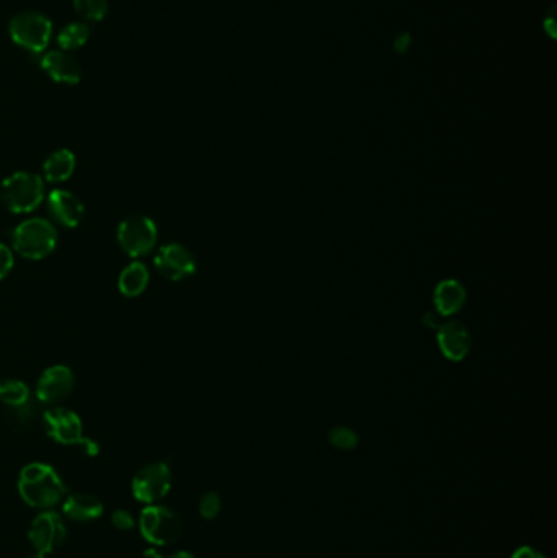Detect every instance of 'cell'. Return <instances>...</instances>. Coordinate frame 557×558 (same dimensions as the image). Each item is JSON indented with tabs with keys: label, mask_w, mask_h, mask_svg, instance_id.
Returning <instances> with one entry per match:
<instances>
[{
	"label": "cell",
	"mask_w": 557,
	"mask_h": 558,
	"mask_svg": "<svg viewBox=\"0 0 557 558\" xmlns=\"http://www.w3.org/2000/svg\"><path fill=\"white\" fill-rule=\"evenodd\" d=\"M221 496L216 492H208L199 500V514L205 520H215L221 512Z\"/></svg>",
	"instance_id": "603a6c76"
},
{
	"label": "cell",
	"mask_w": 557,
	"mask_h": 558,
	"mask_svg": "<svg viewBox=\"0 0 557 558\" xmlns=\"http://www.w3.org/2000/svg\"><path fill=\"white\" fill-rule=\"evenodd\" d=\"M79 446L86 451L87 456H97L98 451H100V449H98V444H97L95 441H92V439H89V437H84V441H82Z\"/></svg>",
	"instance_id": "4316f807"
},
{
	"label": "cell",
	"mask_w": 557,
	"mask_h": 558,
	"mask_svg": "<svg viewBox=\"0 0 557 558\" xmlns=\"http://www.w3.org/2000/svg\"><path fill=\"white\" fill-rule=\"evenodd\" d=\"M466 298H468L466 288L458 279H444L435 288V309L438 316H454L463 309Z\"/></svg>",
	"instance_id": "5bb4252c"
},
{
	"label": "cell",
	"mask_w": 557,
	"mask_h": 558,
	"mask_svg": "<svg viewBox=\"0 0 557 558\" xmlns=\"http://www.w3.org/2000/svg\"><path fill=\"white\" fill-rule=\"evenodd\" d=\"M46 557V554H43V552H39V550H35L31 555H29L27 558H45Z\"/></svg>",
	"instance_id": "f1b7e54d"
},
{
	"label": "cell",
	"mask_w": 557,
	"mask_h": 558,
	"mask_svg": "<svg viewBox=\"0 0 557 558\" xmlns=\"http://www.w3.org/2000/svg\"><path fill=\"white\" fill-rule=\"evenodd\" d=\"M12 243L21 257L30 260H41L56 249V229L46 219L33 217L15 227L12 233Z\"/></svg>",
	"instance_id": "7a4b0ae2"
},
{
	"label": "cell",
	"mask_w": 557,
	"mask_h": 558,
	"mask_svg": "<svg viewBox=\"0 0 557 558\" xmlns=\"http://www.w3.org/2000/svg\"><path fill=\"white\" fill-rule=\"evenodd\" d=\"M157 242V227L149 217L128 216L118 225V243L130 257L148 255Z\"/></svg>",
	"instance_id": "8992f818"
},
{
	"label": "cell",
	"mask_w": 557,
	"mask_h": 558,
	"mask_svg": "<svg viewBox=\"0 0 557 558\" xmlns=\"http://www.w3.org/2000/svg\"><path fill=\"white\" fill-rule=\"evenodd\" d=\"M53 33L51 21L38 12H21L10 21V37L19 46L31 53L46 49Z\"/></svg>",
	"instance_id": "5b68a950"
},
{
	"label": "cell",
	"mask_w": 557,
	"mask_h": 558,
	"mask_svg": "<svg viewBox=\"0 0 557 558\" xmlns=\"http://www.w3.org/2000/svg\"><path fill=\"white\" fill-rule=\"evenodd\" d=\"M172 485L171 465L167 462H154L142 467L132 478V494L141 503L159 502L169 494Z\"/></svg>",
	"instance_id": "52a82bcc"
},
{
	"label": "cell",
	"mask_w": 557,
	"mask_h": 558,
	"mask_svg": "<svg viewBox=\"0 0 557 558\" xmlns=\"http://www.w3.org/2000/svg\"><path fill=\"white\" fill-rule=\"evenodd\" d=\"M329 441L333 447L341 449V451H351L359 446V435L351 428L347 427H339V428L332 429L329 433Z\"/></svg>",
	"instance_id": "7402d4cb"
},
{
	"label": "cell",
	"mask_w": 557,
	"mask_h": 558,
	"mask_svg": "<svg viewBox=\"0 0 557 558\" xmlns=\"http://www.w3.org/2000/svg\"><path fill=\"white\" fill-rule=\"evenodd\" d=\"M154 265L162 276L171 281H181L191 276L197 270L193 253L180 243H167L157 251Z\"/></svg>",
	"instance_id": "ba28073f"
},
{
	"label": "cell",
	"mask_w": 557,
	"mask_h": 558,
	"mask_svg": "<svg viewBox=\"0 0 557 558\" xmlns=\"http://www.w3.org/2000/svg\"><path fill=\"white\" fill-rule=\"evenodd\" d=\"M74 389V374L66 366H51L41 374L37 385V397L39 402L53 405L64 401Z\"/></svg>",
	"instance_id": "8fae6325"
},
{
	"label": "cell",
	"mask_w": 557,
	"mask_h": 558,
	"mask_svg": "<svg viewBox=\"0 0 557 558\" xmlns=\"http://www.w3.org/2000/svg\"><path fill=\"white\" fill-rule=\"evenodd\" d=\"M139 528L142 537L148 542L154 545H169L181 536L183 521L179 512L151 504L142 510Z\"/></svg>",
	"instance_id": "277c9868"
},
{
	"label": "cell",
	"mask_w": 557,
	"mask_h": 558,
	"mask_svg": "<svg viewBox=\"0 0 557 558\" xmlns=\"http://www.w3.org/2000/svg\"><path fill=\"white\" fill-rule=\"evenodd\" d=\"M49 213L64 227H76L82 221L84 205L74 193L66 190H55L47 196Z\"/></svg>",
	"instance_id": "4fadbf2b"
},
{
	"label": "cell",
	"mask_w": 557,
	"mask_h": 558,
	"mask_svg": "<svg viewBox=\"0 0 557 558\" xmlns=\"http://www.w3.org/2000/svg\"><path fill=\"white\" fill-rule=\"evenodd\" d=\"M74 7L84 19L98 21L108 13V0H74Z\"/></svg>",
	"instance_id": "44dd1931"
},
{
	"label": "cell",
	"mask_w": 557,
	"mask_h": 558,
	"mask_svg": "<svg viewBox=\"0 0 557 558\" xmlns=\"http://www.w3.org/2000/svg\"><path fill=\"white\" fill-rule=\"evenodd\" d=\"M13 268V253L5 243H0V279L5 278Z\"/></svg>",
	"instance_id": "d4e9b609"
},
{
	"label": "cell",
	"mask_w": 557,
	"mask_h": 558,
	"mask_svg": "<svg viewBox=\"0 0 557 558\" xmlns=\"http://www.w3.org/2000/svg\"><path fill=\"white\" fill-rule=\"evenodd\" d=\"M148 284H149V271L139 261L128 265L118 279L120 292L126 298L139 296L144 292V289L148 288Z\"/></svg>",
	"instance_id": "ac0fdd59"
},
{
	"label": "cell",
	"mask_w": 557,
	"mask_h": 558,
	"mask_svg": "<svg viewBox=\"0 0 557 558\" xmlns=\"http://www.w3.org/2000/svg\"><path fill=\"white\" fill-rule=\"evenodd\" d=\"M66 524L55 512H45L35 518L29 529V539L35 550L49 554L66 539Z\"/></svg>",
	"instance_id": "9c48e42d"
},
{
	"label": "cell",
	"mask_w": 557,
	"mask_h": 558,
	"mask_svg": "<svg viewBox=\"0 0 557 558\" xmlns=\"http://www.w3.org/2000/svg\"><path fill=\"white\" fill-rule=\"evenodd\" d=\"M21 498L33 508H49L66 495V485L51 465L33 462L23 467L19 478Z\"/></svg>",
	"instance_id": "6da1fadb"
},
{
	"label": "cell",
	"mask_w": 557,
	"mask_h": 558,
	"mask_svg": "<svg viewBox=\"0 0 557 558\" xmlns=\"http://www.w3.org/2000/svg\"><path fill=\"white\" fill-rule=\"evenodd\" d=\"M90 35V30L84 23H71L57 35V45L64 51H72L77 47L84 46Z\"/></svg>",
	"instance_id": "ffe728a7"
},
{
	"label": "cell",
	"mask_w": 557,
	"mask_h": 558,
	"mask_svg": "<svg viewBox=\"0 0 557 558\" xmlns=\"http://www.w3.org/2000/svg\"><path fill=\"white\" fill-rule=\"evenodd\" d=\"M436 342L444 358L453 363L463 361L471 351V334L461 322H446L438 326Z\"/></svg>",
	"instance_id": "7c38bea8"
},
{
	"label": "cell",
	"mask_w": 557,
	"mask_h": 558,
	"mask_svg": "<svg viewBox=\"0 0 557 558\" xmlns=\"http://www.w3.org/2000/svg\"><path fill=\"white\" fill-rule=\"evenodd\" d=\"M45 195V183L37 173L17 172L4 180L0 186V199L10 213L23 215L35 211Z\"/></svg>",
	"instance_id": "3957f363"
},
{
	"label": "cell",
	"mask_w": 557,
	"mask_h": 558,
	"mask_svg": "<svg viewBox=\"0 0 557 558\" xmlns=\"http://www.w3.org/2000/svg\"><path fill=\"white\" fill-rule=\"evenodd\" d=\"M511 558H548L544 554H541L539 550L533 549V547H529V545H523V547H519V549L515 550L513 552V555Z\"/></svg>",
	"instance_id": "484cf974"
},
{
	"label": "cell",
	"mask_w": 557,
	"mask_h": 558,
	"mask_svg": "<svg viewBox=\"0 0 557 558\" xmlns=\"http://www.w3.org/2000/svg\"><path fill=\"white\" fill-rule=\"evenodd\" d=\"M74 168H76L74 154L69 149H59L46 158L43 172L47 182L61 183V182H66L67 178H71V175L74 173Z\"/></svg>",
	"instance_id": "e0dca14e"
},
{
	"label": "cell",
	"mask_w": 557,
	"mask_h": 558,
	"mask_svg": "<svg viewBox=\"0 0 557 558\" xmlns=\"http://www.w3.org/2000/svg\"><path fill=\"white\" fill-rule=\"evenodd\" d=\"M112 522H114V528L122 530L132 529L134 524H136L134 516H132L131 512H126V510H116L112 514Z\"/></svg>",
	"instance_id": "cb8c5ba5"
},
{
	"label": "cell",
	"mask_w": 557,
	"mask_h": 558,
	"mask_svg": "<svg viewBox=\"0 0 557 558\" xmlns=\"http://www.w3.org/2000/svg\"><path fill=\"white\" fill-rule=\"evenodd\" d=\"M41 67L46 74L61 84L74 85L80 80L82 71L74 57L69 56L63 51H51L41 59Z\"/></svg>",
	"instance_id": "9a60e30c"
},
{
	"label": "cell",
	"mask_w": 557,
	"mask_h": 558,
	"mask_svg": "<svg viewBox=\"0 0 557 558\" xmlns=\"http://www.w3.org/2000/svg\"><path fill=\"white\" fill-rule=\"evenodd\" d=\"M164 558H197L193 554H190V552H185V550H179V552H175V554H172L169 557Z\"/></svg>",
	"instance_id": "83f0119b"
},
{
	"label": "cell",
	"mask_w": 557,
	"mask_h": 558,
	"mask_svg": "<svg viewBox=\"0 0 557 558\" xmlns=\"http://www.w3.org/2000/svg\"><path fill=\"white\" fill-rule=\"evenodd\" d=\"M30 399V389L25 382L17 379L0 381V402L9 407H23Z\"/></svg>",
	"instance_id": "d6986e66"
},
{
	"label": "cell",
	"mask_w": 557,
	"mask_h": 558,
	"mask_svg": "<svg viewBox=\"0 0 557 558\" xmlns=\"http://www.w3.org/2000/svg\"><path fill=\"white\" fill-rule=\"evenodd\" d=\"M63 512L72 521H92L102 516L104 503L94 495L74 494L64 502Z\"/></svg>",
	"instance_id": "2e32d148"
},
{
	"label": "cell",
	"mask_w": 557,
	"mask_h": 558,
	"mask_svg": "<svg viewBox=\"0 0 557 558\" xmlns=\"http://www.w3.org/2000/svg\"><path fill=\"white\" fill-rule=\"evenodd\" d=\"M45 428L61 444H80L84 441L82 419L72 410L55 407L45 413Z\"/></svg>",
	"instance_id": "30bf717a"
}]
</instances>
